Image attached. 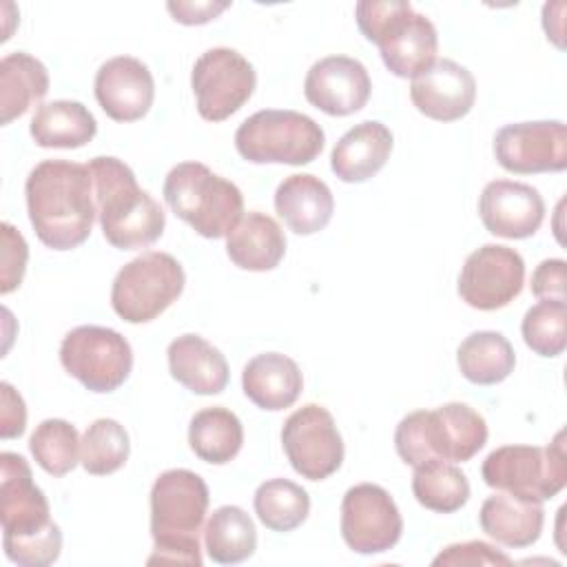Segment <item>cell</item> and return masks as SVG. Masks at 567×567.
Segmentation results:
<instances>
[{"instance_id": "60d3db41", "label": "cell", "mask_w": 567, "mask_h": 567, "mask_svg": "<svg viewBox=\"0 0 567 567\" xmlns=\"http://www.w3.org/2000/svg\"><path fill=\"white\" fill-rule=\"evenodd\" d=\"M0 436L16 439L24 432L27 425V408L22 396L13 390L11 383H0Z\"/></svg>"}, {"instance_id": "603a6c76", "label": "cell", "mask_w": 567, "mask_h": 567, "mask_svg": "<svg viewBox=\"0 0 567 567\" xmlns=\"http://www.w3.org/2000/svg\"><path fill=\"white\" fill-rule=\"evenodd\" d=\"M392 153V133L385 124L365 120L352 126L334 144L330 155L332 173L348 184H359L374 177Z\"/></svg>"}, {"instance_id": "5bb4252c", "label": "cell", "mask_w": 567, "mask_h": 567, "mask_svg": "<svg viewBox=\"0 0 567 567\" xmlns=\"http://www.w3.org/2000/svg\"><path fill=\"white\" fill-rule=\"evenodd\" d=\"M523 284V257L509 246L485 244L467 255L458 275V295L470 308L498 310L520 295Z\"/></svg>"}, {"instance_id": "d6986e66", "label": "cell", "mask_w": 567, "mask_h": 567, "mask_svg": "<svg viewBox=\"0 0 567 567\" xmlns=\"http://www.w3.org/2000/svg\"><path fill=\"white\" fill-rule=\"evenodd\" d=\"M95 100L115 122L142 120L155 97V82L148 66L131 55L106 60L95 73Z\"/></svg>"}, {"instance_id": "7c38bea8", "label": "cell", "mask_w": 567, "mask_h": 567, "mask_svg": "<svg viewBox=\"0 0 567 567\" xmlns=\"http://www.w3.org/2000/svg\"><path fill=\"white\" fill-rule=\"evenodd\" d=\"M281 443L292 470L308 481H323L343 463V441L337 423L317 403H308L286 419Z\"/></svg>"}, {"instance_id": "83f0119b", "label": "cell", "mask_w": 567, "mask_h": 567, "mask_svg": "<svg viewBox=\"0 0 567 567\" xmlns=\"http://www.w3.org/2000/svg\"><path fill=\"white\" fill-rule=\"evenodd\" d=\"M49 91L47 66L24 53L16 51L0 60V122L11 124L38 104Z\"/></svg>"}, {"instance_id": "d4e9b609", "label": "cell", "mask_w": 567, "mask_h": 567, "mask_svg": "<svg viewBox=\"0 0 567 567\" xmlns=\"http://www.w3.org/2000/svg\"><path fill=\"white\" fill-rule=\"evenodd\" d=\"M478 523L481 529L496 543L523 549L540 538L545 509L540 503L523 501L507 492H498L483 501Z\"/></svg>"}, {"instance_id": "7402d4cb", "label": "cell", "mask_w": 567, "mask_h": 567, "mask_svg": "<svg viewBox=\"0 0 567 567\" xmlns=\"http://www.w3.org/2000/svg\"><path fill=\"white\" fill-rule=\"evenodd\" d=\"M171 377L195 394H219L226 390L230 370L226 357L199 334H182L168 343Z\"/></svg>"}, {"instance_id": "3957f363", "label": "cell", "mask_w": 567, "mask_h": 567, "mask_svg": "<svg viewBox=\"0 0 567 567\" xmlns=\"http://www.w3.org/2000/svg\"><path fill=\"white\" fill-rule=\"evenodd\" d=\"M95 208L104 239L117 250H137L157 241L166 226L162 206L137 186L135 173L117 157H93Z\"/></svg>"}, {"instance_id": "2e32d148", "label": "cell", "mask_w": 567, "mask_h": 567, "mask_svg": "<svg viewBox=\"0 0 567 567\" xmlns=\"http://www.w3.org/2000/svg\"><path fill=\"white\" fill-rule=\"evenodd\" d=\"M44 492L33 483L31 467L16 452L0 454V525L2 538H27L51 525Z\"/></svg>"}, {"instance_id": "cb8c5ba5", "label": "cell", "mask_w": 567, "mask_h": 567, "mask_svg": "<svg viewBox=\"0 0 567 567\" xmlns=\"http://www.w3.org/2000/svg\"><path fill=\"white\" fill-rule=\"evenodd\" d=\"M244 394L261 410L279 412L290 408L303 388L299 365L281 352L252 357L241 372Z\"/></svg>"}, {"instance_id": "8d00e7d4", "label": "cell", "mask_w": 567, "mask_h": 567, "mask_svg": "<svg viewBox=\"0 0 567 567\" xmlns=\"http://www.w3.org/2000/svg\"><path fill=\"white\" fill-rule=\"evenodd\" d=\"M4 554L11 563L22 567H47L58 560L62 551V532L51 523L44 532L27 538H2Z\"/></svg>"}, {"instance_id": "1f68e13d", "label": "cell", "mask_w": 567, "mask_h": 567, "mask_svg": "<svg viewBox=\"0 0 567 567\" xmlns=\"http://www.w3.org/2000/svg\"><path fill=\"white\" fill-rule=\"evenodd\" d=\"M412 494L425 509L439 514L458 512L470 498L467 476L450 461L430 458L414 467Z\"/></svg>"}, {"instance_id": "44dd1931", "label": "cell", "mask_w": 567, "mask_h": 567, "mask_svg": "<svg viewBox=\"0 0 567 567\" xmlns=\"http://www.w3.org/2000/svg\"><path fill=\"white\" fill-rule=\"evenodd\" d=\"M275 210L292 233L315 235L332 219L334 197L323 179L310 173H297L277 186Z\"/></svg>"}, {"instance_id": "7a4b0ae2", "label": "cell", "mask_w": 567, "mask_h": 567, "mask_svg": "<svg viewBox=\"0 0 567 567\" xmlns=\"http://www.w3.org/2000/svg\"><path fill=\"white\" fill-rule=\"evenodd\" d=\"M208 485L190 470L162 472L151 487V536L155 549L148 565H202L199 532L208 512Z\"/></svg>"}, {"instance_id": "ac0fdd59", "label": "cell", "mask_w": 567, "mask_h": 567, "mask_svg": "<svg viewBox=\"0 0 567 567\" xmlns=\"http://www.w3.org/2000/svg\"><path fill=\"white\" fill-rule=\"evenodd\" d=\"M478 215L492 235L525 239L540 228L545 219V202L529 184L494 179L478 197Z\"/></svg>"}, {"instance_id": "f1b7e54d", "label": "cell", "mask_w": 567, "mask_h": 567, "mask_svg": "<svg viewBox=\"0 0 567 567\" xmlns=\"http://www.w3.org/2000/svg\"><path fill=\"white\" fill-rule=\"evenodd\" d=\"M188 443L195 456L204 463H230L244 445L241 421L228 408H204L190 419Z\"/></svg>"}, {"instance_id": "277c9868", "label": "cell", "mask_w": 567, "mask_h": 567, "mask_svg": "<svg viewBox=\"0 0 567 567\" xmlns=\"http://www.w3.org/2000/svg\"><path fill=\"white\" fill-rule=\"evenodd\" d=\"M487 443V423L467 403H445L403 416L394 432V447L403 463L416 467L430 458L465 463Z\"/></svg>"}, {"instance_id": "6da1fadb", "label": "cell", "mask_w": 567, "mask_h": 567, "mask_svg": "<svg viewBox=\"0 0 567 567\" xmlns=\"http://www.w3.org/2000/svg\"><path fill=\"white\" fill-rule=\"evenodd\" d=\"M24 195L29 221L44 246L71 250L89 239L97 208L86 164L44 159L31 168Z\"/></svg>"}, {"instance_id": "74e56055", "label": "cell", "mask_w": 567, "mask_h": 567, "mask_svg": "<svg viewBox=\"0 0 567 567\" xmlns=\"http://www.w3.org/2000/svg\"><path fill=\"white\" fill-rule=\"evenodd\" d=\"M0 230H2L0 292L9 295L11 290H16L22 284V277L27 270V259H29V248H27L24 237L9 221H2Z\"/></svg>"}, {"instance_id": "836d02e7", "label": "cell", "mask_w": 567, "mask_h": 567, "mask_svg": "<svg viewBox=\"0 0 567 567\" xmlns=\"http://www.w3.org/2000/svg\"><path fill=\"white\" fill-rule=\"evenodd\" d=\"M131 452L128 432L115 419H95L80 441V463L93 476L117 472Z\"/></svg>"}, {"instance_id": "e575fe53", "label": "cell", "mask_w": 567, "mask_h": 567, "mask_svg": "<svg viewBox=\"0 0 567 567\" xmlns=\"http://www.w3.org/2000/svg\"><path fill=\"white\" fill-rule=\"evenodd\" d=\"M80 436L64 419L42 421L29 439L35 463L51 476H64L80 463Z\"/></svg>"}, {"instance_id": "9a60e30c", "label": "cell", "mask_w": 567, "mask_h": 567, "mask_svg": "<svg viewBox=\"0 0 567 567\" xmlns=\"http://www.w3.org/2000/svg\"><path fill=\"white\" fill-rule=\"evenodd\" d=\"M496 162L516 175L567 168V128L560 120L507 124L494 135Z\"/></svg>"}, {"instance_id": "4fadbf2b", "label": "cell", "mask_w": 567, "mask_h": 567, "mask_svg": "<svg viewBox=\"0 0 567 567\" xmlns=\"http://www.w3.org/2000/svg\"><path fill=\"white\" fill-rule=\"evenodd\" d=\"M403 534L401 512L381 485L359 483L341 501V536L357 554H383Z\"/></svg>"}, {"instance_id": "b9f144b4", "label": "cell", "mask_w": 567, "mask_h": 567, "mask_svg": "<svg viewBox=\"0 0 567 567\" xmlns=\"http://www.w3.org/2000/svg\"><path fill=\"white\" fill-rule=\"evenodd\" d=\"M228 7L230 2H168L166 4L173 20L182 24H206Z\"/></svg>"}, {"instance_id": "4dcf8cb0", "label": "cell", "mask_w": 567, "mask_h": 567, "mask_svg": "<svg viewBox=\"0 0 567 567\" xmlns=\"http://www.w3.org/2000/svg\"><path fill=\"white\" fill-rule=\"evenodd\" d=\"M204 545L208 558L219 565L241 563L257 549L255 523L241 507L221 505L206 520Z\"/></svg>"}, {"instance_id": "ffe728a7", "label": "cell", "mask_w": 567, "mask_h": 567, "mask_svg": "<svg viewBox=\"0 0 567 567\" xmlns=\"http://www.w3.org/2000/svg\"><path fill=\"white\" fill-rule=\"evenodd\" d=\"M410 100L425 117L454 122L472 111L476 100V80L465 66L443 58L412 78Z\"/></svg>"}, {"instance_id": "8992f818", "label": "cell", "mask_w": 567, "mask_h": 567, "mask_svg": "<svg viewBox=\"0 0 567 567\" xmlns=\"http://www.w3.org/2000/svg\"><path fill=\"white\" fill-rule=\"evenodd\" d=\"M171 210L206 239L228 237L244 217L241 190L202 162H182L164 179Z\"/></svg>"}, {"instance_id": "8fae6325", "label": "cell", "mask_w": 567, "mask_h": 567, "mask_svg": "<svg viewBox=\"0 0 567 567\" xmlns=\"http://www.w3.org/2000/svg\"><path fill=\"white\" fill-rule=\"evenodd\" d=\"M257 75L252 64L235 49L215 47L202 53L190 71L197 111L208 122L228 120L252 95Z\"/></svg>"}, {"instance_id": "d590c367", "label": "cell", "mask_w": 567, "mask_h": 567, "mask_svg": "<svg viewBox=\"0 0 567 567\" xmlns=\"http://www.w3.org/2000/svg\"><path fill=\"white\" fill-rule=\"evenodd\" d=\"M523 339L538 357H558L567 348V303L540 299L520 323Z\"/></svg>"}, {"instance_id": "ab89813d", "label": "cell", "mask_w": 567, "mask_h": 567, "mask_svg": "<svg viewBox=\"0 0 567 567\" xmlns=\"http://www.w3.org/2000/svg\"><path fill=\"white\" fill-rule=\"evenodd\" d=\"M565 259H545L532 275V292L538 299L565 301Z\"/></svg>"}, {"instance_id": "484cf974", "label": "cell", "mask_w": 567, "mask_h": 567, "mask_svg": "<svg viewBox=\"0 0 567 567\" xmlns=\"http://www.w3.org/2000/svg\"><path fill=\"white\" fill-rule=\"evenodd\" d=\"M228 259L250 272H266L279 266L286 255V235L266 213H246L226 237Z\"/></svg>"}, {"instance_id": "9c48e42d", "label": "cell", "mask_w": 567, "mask_h": 567, "mask_svg": "<svg viewBox=\"0 0 567 567\" xmlns=\"http://www.w3.org/2000/svg\"><path fill=\"white\" fill-rule=\"evenodd\" d=\"M184 284V268L173 255L148 250L120 268L111 286V306L128 323H148L177 301Z\"/></svg>"}, {"instance_id": "ba28073f", "label": "cell", "mask_w": 567, "mask_h": 567, "mask_svg": "<svg viewBox=\"0 0 567 567\" xmlns=\"http://www.w3.org/2000/svg\"><path fill=\"white\" fill-rule=\"evenodd\" d=\"M481 476L485 485L518 496L523 501L543 503L554 498L567 483L565 432H558L547 447H496L485 456Z\"/></svg>"}, {"instance_id": "5b68a950", "label": "cell", "mask_w": 567, "mask_h": 567, "mask_svg": "<svg viewBox=\"0 0 567 567\" xmlns=\"http://www.w3.org/2000/svg\"><path fill=\"white\" fill-rule=\"evenodd\" d=\"M359 31L374 42L396 78H416L436 62L439 33L432 20L403 0H363L354 7Z\"/></svg>"}, {"instance_id": "f35d334b", "label": "cell", "mask_w": 567, "mask_h": 567, "mask_svg": "<svg viewBox=\"0 0 567 567\" xmlns=\"http://www.w3.org/2000/svg\"><path fill=\"white\" fill-rule=\"evenodd\" d=\"M432 565H512V558L485 540H467L447 545Z\"/></svg>"}, {"instance_id": "d6a6232c", "label": "cell", "mask_w": 567, "mask_h": 567, "mask_svg": "<svg viewBox=\"0 0 567 567\" xmlns=\"http://www.w3.org/2000/svg\"><path fill=\"white\" fill-rule=\"evenodd\" d=\"M252 503L257 518L270 532H292L310 514L308 492L288 478L264 481L257 487Z\"/></svg>"}, {"instance_id": "52a82bcc", "label": "cell", "mask_w": 567, "mask_h": 567, "mask_svg": "<svg viewBox=\"0 0 567 567\" xmlns=\"http://www.w3.org/2000/svg\"><path fill=\"white\" fill-rule=\"evenodd\" d=\"M323 142V128L290 109L257 111L235 131L237 153L252 164L303 166L319 157Z\"/></svg>"}, {"instance_id": "30bf717a", "label": "cell", "mask_w": 567, "mask_h": 567, "mask_svg": "<svg viewBox=\"0 0 567 567\" xmlns=\"http://www.w3.org/2000/svg\"><path fill=\"white\" fill-rule=\"evenodd\" d=\"M62 368L86 390L106 394L117 390L131 374V343L113 328L78 326L60 346Z\"/></svg>"}, {"instance_id": "f546056e", "label": "cell", "mask_w": 567, "mask_h": 567, "mask_svg": "<svg viewBox=\"0 0 567 567\" xmlns=\"http://www.w3.org/2000/svg\"><path fill=\"white\" fill-rule=\"evenodd\" d=\"M461 374L476 385L505 381L516 365V354L507 337L494 330H478L465 337L456 350Z\"/></svg>"}, {"instance_id": "4316f807", "label": "cell", "mask_w": 567, "mask_h": 567, "mask_svg": "<svg viewBox=\"0 0 567 567\" xmlns=\"http://www.w3.org/2000/svg\"><path fill=\"white\" fill-rule=\"evenodd\" d=\"M29 133L42 148H80L95 137L97 122L82 102L53 100L38 106Z\"/></svg>"}, {"instance_id": "e0dca14e", "label": "cell", "mask_w": 567, "mask_h": 567, "mask_svg": "<svg viewBox=\"0 0 567 567\" xmlns=\"http://www.w3.org/2000/svg\"><path fill=\"white\" fill-rule=\"evenodd\" d=\"M368 69L348 55H328L310 66L303 82L306 100L326 115L346 117L361 111L370 100Z\"/></svg>"}]
</instances>
